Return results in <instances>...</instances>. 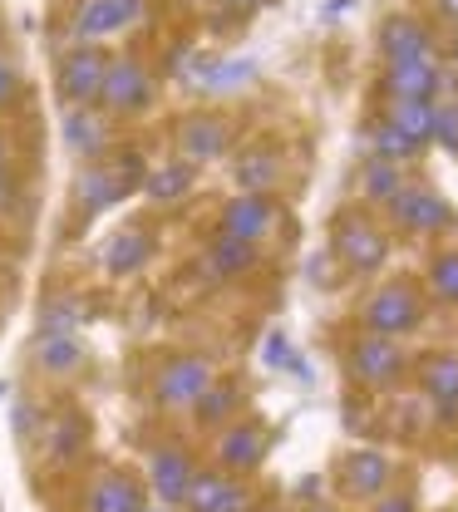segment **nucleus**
Instances as JSON below:
<instances>
[{"mask_svg":"<svg viewBox=\"0 0 458 512\" xmlns=\"http://www.w3.org/2000/svg\"><path fill=\"white\" fill-rule=\"evenodd\" d=\"M104 74H109V55H99L94 45H79L60 60V99L69 109L74 104H94L99 89H104Z\"/></svg>","mask_w":458,"mask_h":512,"instance_id":"1","label":"nucleus"},{"mask_svg":"<svg viewBox=\"0 0 458 512\" xmlns=\"http://www.w3.org/2000/svg\"><path fill=\"white\" fill-rule=\"evenodd\" d=\"M212 365L207 360H197V355H183V360H168L163 365V375H158V399L163 404H173V409H193L197 399L212 389Z\"/></svg>","mask_w":458,"mask_h":512,"instance_id":"2","label":"nucleus"},{"mask_svg":"<svg viewBox=\"0 0 458 512\" xmlns=\"http://www.w3.org/2000/svg\"><path fill=\"white\" fill-rule=\"evenodd\" d=\"M99 99H104L114 114H138V109H148V99H153V79H148V69L138 60H109Z\"/></svg>","mask_w":458,"mask_h":512,"instance_id":"3","label":"nucleus"},{"mask_svg":"<svg viewBox=\"0 0 458 512\" xmlns=\"http://www.w3.org/2000/svg\"><path fill=\"white\" fill-rule=\"evenodd\" d=\"M138 10H143V0H84V5L74 10L69 30H74L79 40H104V35L133 25Z\"/></svg>","mask_w":458,"mask_h":512,"instance_id":"4","label":"nucleus"},{"mask_svg":"<svg viewBox=\"0 0 458 512\" xmlns=\"http://www.w3.org/2000/svg\"><path fill=\"white\" fill-rule=\"evenodd\" d=\"M370 335H404L409 325H419V296L409 286H385L370 306H365Z\"/></svg>","mask_w":458,"mask_h":512,"instance_id":"5","label":"nucleus"},{"mask_svg":"<svg viewBox=\"0 0 458 512\" xmlns=\"http://www.w3.org/2000/svg\"><path fill=\"white\" fill-rule=\"evenodd\" d=\"M385 237L370 227V222H360V217H345L340 227H335V256L345 261V266H355V271H375L380 261H385Z\"/></svg>","mask_w":458,"mask_h":512,"instance_id":"6","label":"nucleus"},{"mask_svg":"<svg viewBox=\"0 0 458 512\" xmlns=\"http://www.w3.org/2000/svg\"><path fill=\"white\" fill-rule=\"evenodd\" d=\"M399 365H404V355H399V345H394L390 335H365L350 350V370H355L360 384H394Z\"/></svg>","mask_w":458,"mask_h":512,"instance_id":"7","label":"nucleus"},{"mask_svg":"<svg viewBox=\"0 0 458 512\" xmlns=\"http://www.w3.org/2000/svg\"><path fill=\"white\" fill-rule=\"evenodd\" d=\"M385 84H390L394 99H434V89H439L444 79H439L434 55H419V60H390Z\"/></svg>","mask_w":458,"mask_h":512,"instance_id":"8","label":"nucleus"},{"mask_svg":"<svg viewBox=\"0 0 458 512\" xmlns=\"http://www.w3.org/2000/svg\"><path fill=\"white\" fill-rule=\"evenodd\" d=\"M271 222H276V207L266 202L262 192H242V197L227 202V212H222L227 237H242V242H257L262 232H271Z\"/></svg>","mask_w":458,"mask_h":512,"instance_id":"9","label":"nucleus"},{"mask_svg":"<svg viewBox=\"0 0 458 512\" xmlns=\"http://www.w3.org/2000/svg\"><path fill=\"white\" fill-rule=\"evenodd\" d=\"M394 217L409 227V232H444L454 222L449 202H439L434 192H399L394 197Z\"/></svg>","mask_w":458,"mask_h":512,"instance_id":"10","label":"nucleus"},{"mask_svg":"<svg viewBox=\"0 0 458 512\" xmlns=\"http://www.w3.org/2000/svg\"><path fill=\"white\" fill-rule=\"evenodd\" d=\"M227 143H232V128L222 124V119H212V114H197L183 124V158L188 163H207V158H222L227 153Z\"/></svg>","mask_w":458,"mask_h":512,"instance_id":"11","label":"nucleus"},{"mask_svg":"<svg viewBox=\"0 0 458 512\" xmlns=\"http://www.w3.org/2000/svg\"><path fill=\"white\" fill-rule=\"evenodd\" d=\"M188 508L193 512H247L252 508V498L237 488V483H227V478H197L193 473V488H188Z\"/></svg>","mask_w":458,"mask_h":512,"instance_id":"12","label":"nucleus"},{"mask_svg":"<svg viewBox=\"0 0 458 512\" xmlns=\"http://www.w3.org/2000/svg\"><path fill=\"white\" fill-rule=\"evenodd\" d=\"M188 488H193V463H188V453H178V448L153 453V493H158L163 503H183Z\"/></svg>","mask_w":458,"mask_h":512,"instance_id":"13","label":"nucleus"},{"mask_svg":"<svg viewBox=\"0 0 458 512\" xmlns=\"http://www.w3.org/2000/svg\"><path fill=\"white\" fill-rule=\"evenodd\" d=\"M385 483H390V458L385 453L360 448V453L345 458V488L355 498H375V493H385Z\"/></svg>","mask_w":458,"mask_h":512,"instance_id":"14","label":"nucleus"},{"mask_svg":"<svg viewBox=\"0 0 458 512\" xmlns=\"http://www.w3.org/2000/svg\"><path fill=\"white\" fill-rule=\"evenodd\" d=\"M124 192H129V178L104 173V168H89V173H79V178H74V197H79V212H84V217H94V212L114 207Z\"/></svg>","mask_w":458,"mask_h":512,"instance_id":"15","label":"nucleus"},{"mask_svg":"<svg viewBox=\"0 0 458 512\" xmlns=\"http://www.w3.org/2000/svg\"><path fill=\"white\" fill-rule=\"evenodd\" d=\"M380 45H385V55H390V60H419V55H434L429 30H424L419 20H409V15H394V20H385Z\"/></svg>","mask_w":458,"mask_h":512,"instance_id":"16","label":"nucleus"},{"mask_svg":"<svg viewBox=\"0 0 458 512\" xmlns=\"http://www.w3.org/2000/svg\"><path fill=\"white\" fill-rule=\"evenodd\" d=\"M65 143L79 153V158H94V153H104L109 128H104V119H99L89 104H74L65 114Z\"/></svg>","mask_w":458,"mask_h":512,"instance_id":"17","label":"nucleus"},{"mask_svg":"<svg viewBox=\"0 0 458 512\" xmlns=\"http://www.w3.org/2000/svg\"><path fill=\"white\" fill-rule=\"evenodd\" d=\"M148 256H153V237H148V232H119V237L104 247V266H109L114 276H129Z\"/></svg>","mask_w":458,"mask_h":512,"instance_id":"18","label":"nucleus"},{"mask_svg":"<svg viewBox=\"0 0 458 512\" xmlns=\"http://www.w3.org/2000/svg\"><path fill=\"white\" fill-rule=\"evenodd\" d=\"M222 463L227 468H257L262 463V453H266V434L262 429H252V424H237L227 439H222Z\"/></svg>","mask_w":458,"mask_h":512,"instance_id":"19","label":"nucleus"},{"mask_svg":"<svg viewBox=\"0 0 458 512\" xmlns=\"http://www.w3.org/2000/svg\"><path fill=\"white\" fill-rule=\"evenodd\" d=\"M390 124L409 133L414 143H429L434 138V99H394Z\"/></svg>","mask_w":458,"mask_h":512,"instance_id":"20","label":"nucleus"},{"mask_svg":"<svg viewBox=\"0 0 458 512\" xmlns=\"http://www.w3.org/2000/svg\"><path fill=\"white\" fill-rule=\"evenodd\" d=\"M276 173H281V163H276L271 148H247L237 158V188L242 192H266L276 183Z\"/></svg>","mask_w":458,"mask_h":512,"instance_id":"21","label":"nucleus"},{"mask_svg":"<svg viewBox=\"0 0 458 512\" xmlns=\"http://www.w3.org/2000/svg\"><path fill=\"white\" fill-rule=\"evenodd\" d=\"M79 340H74V330L65 335H40V345H35V360H40V370H50V375H69L74 365H79Z\"/></svg>","mask_w":458,"mask_h":512,"instance_id":"22","label":"nucleus"},{"mask_svg":"<svg viewBox=\"0 0 458 512\" xmlns=\"http://www.w3.org/2000/svg\"><path fill=\"white\" fill-rule=\"evenodd\" d=\"M424 394H429L434 404H444V409L458 404V360L454 355H434V360L424 365Z\"/></svg>","mask_w":458,"mask_h":512,"instance_id":"23","label":"nucleus"},{"mask_svg":"<svg viewBox=\"0 0 458 512\" xmlns=\"http://www.w3.org/2000/svg\"><path fill=\"white\" fill-rule=\"evenodd\" d=\"M138 508H143V498H138V488L129 478H104L94 488V498H89V512H138Z\"/></svg>","mask_w":458,"mask_h":512,"instance_id":"24","label":"nucleus"},{"mask_svg":"<svg viewBox=\"0 0 458 512\" xmlns=\"http://www.w3.org/2000/svg\"><path fill=\"white\" fill-rule=\"evenodd\" d=\"M188 188H193V163H168V168L148 173V197L153 202H178Z\"/></svg>","mask_w":458,"mask_h":512,"instance_id":"25","label":"nucleus"},{"mask_svg":"<svg viewBox=\"0 0 458 512\" xmlns=\"http://www.w3.org/2000/svg\"><path fill=\"white\" fill-rule=\"evenodd\" d=\"M212 271H222V276H237V271H247L257 256H252V242H242V237H222V242H212Z\"/></svg>","mask_w":458,"mask_h":512,"instance_id":"26","label":"nucleus"},{"mask_svg":"<svg viewBox=\"0 0 458 512\" xmlns=\"http://www.w3.org/2000/svg\"><path fill=\"white\" fill-rule=\"evenodd\" d=\"M419 148H424V143H414L409 133H399L394 124H380V128H375V153H380L385 163H399V158H414Z\"/></svg>","mask_w":458,"mask_h":512,"instance_id":"27","label":"nucleus"},{"mask_svg":"<svg viewBox=\"0 0 458 512\" xmlns=\"http://www.w3.org/2000/svg\"><path fill=\"white\" fill-rule=\"evenodd\" d=\"M365 192H370V197H380V202H394V197L404 192L399 168H394V163H385V158H380V163H370V168H365Z\"/></svg>","mask_w":458,"mask_h":512,"instance_id":"28","label":"nucleus"},{"mask_svg":"<svg viewBox=\"0 0 458 512\" xmlns=\"http://www.w3.org/2000/svg\"><path fill=\"white\" fill-rule=\"evenodd\" d=\"M237 404V389L232 384H212L202 399H197V409H202V419L207 424H217V419H227V409Z\"/></svg>","mask_w":458,"mask_h":512,"instance_id":"29","label":"nucleus"},{"mask_svg":"<svg viewBox=\"0 0 458 512\" xmlns=\"http://www.w3.org/2000/svg\"><path fill=\"white\" fill-rule=\"evenodd\" d=\"M429 281H434V291H439L444 301H458V252L439 256L434 271H429Z\"/></svg>","mask_w":458,"mask_h":512,"instance_id":"30","label":"nucleus"},{"mask_svg":"<svg viewBox=\"0 0 458 512\" xmlns=\"http://www.w3.org/2000/svg\"><path fill=\"white\" fill-rule=\"evenodd\" d=\"M434 138L458 153V104H444V109L434 104Z\"/></svg>","mask_w":458,"mask_h":512,"instance_id":"31","label":"nucleus"},{"mask_svg":"<svg viewBox=\"0 0 458 512\" xmlns=\"http://www.w3.org/2000/svg\"><path fill=\"white\" fill-rule=\"evenodd\" d=\"M242 79H252V60H242V64H217V69L207 74V84H212V89H222V84H242Z\"/></svg>","mask_w":458,"mask_h":512,"instance_id":"32","label":"nucleus"},{"mask_svg":"<svg viewBox=\"0 0 458 512\" xmlns=\"http://www.w3.org/2000/svg\"><path fill=\"white\" fill-rule=\"evenodd\" d=\"M266 365H296V360H291V345H286L281 335L266 340ZM296 370H301V365H296Z\"/></svg>","mask_w":458,"mask_h":512,"instance_id":"33","label":"nucleus"},{"mask_svg":"<svg viewBox=\"0 0 458 512\" xmlns=\"http://www.w3.org/2000/svg\"><path fill=\"white\" fill-rule=\"evenodd\" d=\"M10 99H15V69L0 60V104H10Z\"/></svg>","mask_w":458,"mask_h":512,"instance_id":"34","label":"nucleus"},{"mask_svg":"<svg viewBox=\"0 0 458 512\" xmlns=\"http://www.w3.org/2000/svg\"><path fill=\"white\" fill-rule=\"evenodd\" d=\"M380 512H414V508H409V498H390V503H380Z\"/></svg>","mask_w":458,"mask_h":512,"instance_id":"35","label":"nucleus"},{"mask_svg":"<svg viewBox=\"0 0 458 512\" xmlns=\"http://www.w3.org/2000/svg\"><path fill=\"white\" fill-rule=\"evenodd\" d=\"M439 5H444V10H449V15L458 20V0H439Z\"/></svg>","mask_w":458,"mask_h":512,"instance_id":"36","label":"nucleus"},{"mask_svg":"<svg viewBox=\"0 0 458 512\" xmlns=\"http://www.w3.org/2000/svg\"><path fill=\"white\" fill-rule=\"evenodd\" d=\"M227 5H237V10H247V5H257V0H227Z\"/></svg>","mask_w":458,"mask_h":512,"instance_id":"37","label":"nucleus"},{"mask_svg":"<svg viewBox=\"0 0 458 512\" xmlns=\"http://www.w3.org/2000/svg\"><path fill=\"white\" fill-rule=\"evenodd\" d=\"M0 178H5V153H0Z\"/></svg>","mask_w":458,"mask_h":512,"instance_id":"38","label":"nucleus"},{"mask_svg":"<svg viewBox=\"0 0 458 512\" xmlns=\"http://www.w3.org/2000/svg\"><path fill=\"white\" fill-rule=\"evenodd\" d=\"M138 512H143V508H138Z\"/></svg>","mask_w":458,"mask_h":512,"instance_id":"39","label":"nucleus"}]
</instances>
